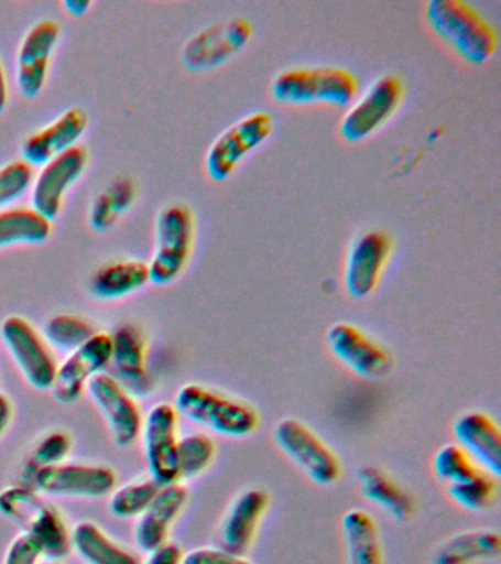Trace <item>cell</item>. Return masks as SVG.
Segmentation results:
<instances>
[{
	"mask_svg": "<svg viewBox=\"0 0 501 564\" xmlns=\"http://www.w3.org/2000/svg\"><path fill=\"white\" fill-rule=\"evenodd\" d=\"M429 29L460 59L470 65L487 64L499 47L494 25L464 0H431L425 4Z\"/></svg>",
	"mask_w": 501,
	"mask_h": 564,
	"instance_id": "6da1fadb",
	"label": "cell"
},
{
	"mask_svg": "<svg viewBox=\"0 0 501 564\" xmlns=\"http://www.w3.org/2000/svg\"><path fill=\"white\" fill-rule=\"evenodd\" d=\"M0 514L29 536L47 562H59L72 553V531L64 516L29 485H12L0 491Z\"/></svg>",
	"mask_w": 501,
	"mask_h": 564,
	"instance_id": "7a4b0ae2",
	"label": "cell"
},
{
	"mask_svg": "<svg viewBox=\"0 0 501 564\" xmlns=\"http://www.w3.org/2000/svg\"><path fill=\"white\" fill-rule=\"evenodd\" d=\"M359 79L342 66H294L271 83V95L284 105H329L342 108L356 99Z\"/></svg>",
	"mask_w": 501,
	"mask_h": 564,
	"instance_id": "3957f363",
	"label": "cell"
},
{
	"mask_svg": "<svg viewBox=\"0 0 501 564\" xmlns=\"http://www.w3.org/2000/svg\"><path fill=\"white\" fill-rule=\"evenodd\" d=\"M174 408L179 416L228 438H244L259 426V414L252 405L200 383L179 388Z\"/></svg>",
	"mask_w": 501,
	"mask_h": 564,
	"instance_id": "277c9868",
	"label": "cell"
},
{
	"mask_svg": "<svg viewBox=\"0 0 501 564\" xmlns=\"http://www.w3.org/2000/svg\"><path fill=\"white\" fill-rule=\"evenodd\" d=\"M155 251L149 262L151 282L168 285L182 276L190 262L196 240V216L184 203L162 207L155 225Z\"/></svg>",
	"mask_w": 501,
	"mask_h": 564,
	"instance_id": "5b68a950",
	"label": "cell"
},
{
	"mask_svg": "<svg viewBox=\"0 0 501 564\" xmlns=\"http://www.w3.org/2000/svg\"><path fill=\"white\" fill-rule=\"evenodd\" d=\"M274 132V117L266 110L246 115L214 140L206 153V172L215 183L230 178L241 162Z\"/></svg>",
	"mask_w": 501,
	"mask_h": 564,
	"instance_id": "8992f818",
	"label": "cell"
},
{
	"mask_svg": "<svg viewBox=\"0 0 501 564\" xmlns=\"http://www.w3.org/2000/svg\"><path fill=\"white\" fill-rule=\"evenodd\" d=\"M403 97L404 83L397 75L386 74L377 78L342 115L338 126L341 139L360 143L375 134L397 112Z\"/></svg>",
	"mask_w": 501,
	"mask_h": 564,
	"instance_id": "52a82bcc",
	"label": "cell"
},
{
	"mask_svg": "<svg viewBox=\"0 0 501 564\" xmlns=\"http://www.w3.org/2000/svg\"><path fill=\"white\" fill-rule=\"evenodd\" d=\"M0 335L25 381L36 390H52L58 361L43 335L21 316L7 317Z\"/></svg>",
	"mask_w": 501,
	"mask_h": 564,
	"instance_id": "ba28073f",
	"label": "cell"
},
{
	"mask_svg": "<svg viewBox=\"0 0 501 564\" xmlns=\"http://www.w3.org/2000/svg\"><path fill=\"white\" fill-rule=\"evenodd\" d=\"M275 444L315 484L328 487L340 478L336 453L297 419H283L274 430Z\"/></svg>",
	"mask_w": 501,
	"mask_h": 564,
	"instance_id": "9c48e42d",
	"label": "cell"
},
{
	"mask_svg": "<svg viewBox=\"0 0 501 564\" xmlns=\"http://www.w3.org/2000/svg\"><path fill=\"white\" fill-rule=\"evenodd\" d=\"M179 414L174 404L157 403L143 417L142 436L149 474L160 485L179 482L177 467Z\"/></svg>",
	"mask_w": 501,
	"mask_h": 564,
	"instance_id": "30bf717a",
	"label": "cell"
},
{
	"mask_svg": "<svg viewBox=\"0 0 501 564\" xmlns=\"http://www.w3.org/2000/svg\"><path fill=\"white\" fill-rule=\"evenodd\" d=\"M393 249V237L384 229H368L351 241L342 275L351 299H367L377 290Z\"/></svg>",
	"mask_w": 501,
	"mask_h": 564,
	"instance_id": "8fae6325",
	"label": "cell"
},
{
	"mask_svg": "<svg viewBox=\"0 0 501 564\" xmlns=\"http://www.w3.org/2000/svg\"><path fill=\"white\" fill-rule=\"evenodd\" d=\"M25 485L45 496L100 498L116 489L117 475L108 466L64 462L34 471Z\"/></svg>",
	"mask_w": 501,
	"mask_h": 564,
	"instance_id": "7c38bea8",
	"label": "cell"
},
{
	"mask_svg": "<svg viewBox=\"0 0 501 564\" xmlns=\"http://www.w3.org/2000/svg\"><path fill=\"white\" fill-rule=\"evenodd\" d=\"M252 35V22L243 17L206 26L184 46L183 64L196 73L218 68L243 51Z\"/></svg>",
	"mask_w": 501,
	"mask_h": 564,
	"instance_id": "4fadbf2b",
	"label": "cell"
},
{
	"mask_svg": "<svg viewBox=\"0 0 501 564\" xmlns=\"http://www.w3.org/2000/svg\"><path fill=\"white\" fill-rule=\"evenodd\" d=\"M327 346L340 364L360 378L382 379L393 369L390 352L349 322H337L327 330Z\"/></svg>",
	"mask_w": 501,
	"mask_h": 564,
	"instance_id": "5bb4252c",
	"label": "cell"
},
{
	"mask_svg": "<svg viewBox=\"0 0 501 564\" xmlns=\"http://www.w3.org/2000/svg\"><path fill=\"white\" fill-rule=\"evenodd\" d=\"M89 153L85 145L77 144L59 156L51 159L34 175L32 185V207L39 214L54 220L63 210L69 188L85 174Z\"/></svg>",
	"mask_w": 501,
	"mask_h": 564,
	"instance_id": "9a60e30c",
	"label": "cell"
},
{
	"mask_svg": "<svg viewBox=\"0 0 501 564\" xmlns=\"http://www.w3.org/2000/svg\"><path fill=\"white\" fill-rule=\"evenodd\" d=\"M86 391L107 421L118 447L133 445L140 438L143 423L142 412L134 397L108 372L91 378Z\"/></svg>",
	"mask_w": 501,
	"mask_h": 564,
	"instance_id": "2e32d148",
	"label": "cell"
},
{
	"mask_svg": "<svg viewBox=\"0 0 501 564\" xmlns=\"http://www.w3.org/2000/svg\"><path fill=\"white\" fill-rule=\"evenodd\" d=\"M112 355V337L108 333H96L89 341L69 352L58 365L54 387L59 403L72 404L85 394L87 383L98 373L107 372Z\"/></svg>",
	"mask_w": 501,
	"mask_h": 564,
	"instance_id": "e0dca14e",
	"label": "cell"
},
{
	"mask_svg": "<svg viewBox=\"0 0 501 564\" xmlns=\"http://www.w3.org/2000/svg\"><path fill=\"white\" fill-rule=\"evenodd\" d=\"M59 39L61 26L54 20L39 21L24 35L17 55V86L24 97L33 99L45 88Z\"/></svg>",
	"mask_w": 501,
	"mask_h": 564,
	"instance_id": "ac0fdd59",
	"label": "cell"
},
{
	"mask_svg": "<svg viewBox=\"0 0 501 564\" xmlns=\"http://www.w3.org/2000/svg\"><path fill=\"white\" fill-rule=\"evenodd\" d=\"M112 355L109 361L113 378L134 397H146L155 390L148 369V344L134 324H122L111 334Z\"/></svg>",
	"mask_w": 501,
	"mask_h": 564,
	"instance_id": "d6986e66",
	"label": "cell"
},
{
	"mask_svg": "<svg viewBox=\"0 0 501 564\" xmlns=\"http://www.w3.org/2000/svg\"><path fill=\"white\" fill-rule=\"evenodd\" d=\"M89 128V115L81 108H69L55 121L30 134L21 148L30 165L42 166L78 144Z\"/></svg>",
	"mask_w": 501,
	"mask_h": 564,
	"instance_id": "ffe728a7",
	"label": "cell"
},
{
	"mask_svg": "<svg viewBox=\"0 0 501 564\" xmlns=\"http://www.w3.org/2000/svg\"><path fill=\"white\" fill-rule=\"evenodd\" d=\"M188 491L183 484L162 485L152 505L139 516L134 527V542L140 551L151 554L170 542L171 527L183 513Z\"/></svg>",
	"mask_w": 501,
	"mask_h": 564,
	"instance_id": "44dd1931",
	"label": "cell"
},
{
	"mask_svg": "<svg viewBox=\"0 0 501 564\" xmlns=\"http://www.w3.org/2000/svg\"><path fill=\"white\" fill-rule=\"evenodd\" d=\"M270 507V494L259 488L246 489L228 507L219 527L221 549L246 555L257 538L259 523Z\"/></svg>",
	"mask_w": 501,
	"mask_h": 564,
	"instance_id": "7402d4cb",
	"label": "cell"
},
{
	"mask_svg": "<svg viewBox=\"0 0 501 564\" xmlns=\"http://www.w3.org/2000/svg\"><path fill=\"white\" fill-rule=\"evenodd\" d=\"M456 444L479 469L492 478L501 475V432L494 419L483 412H466L453 425Z\"/></svg>",
	"mask_w": 501,
	"mask_h": 564,
	"instance_id": "603a6c76",
	"label": "cell"
},
{
	"mask_svg": "<svg viewBox=\"0 0 501 564\" xmlns=\"http://www.w3.org/2000/svg\"><path fill=\"white\" fill-rule=\"evenodd\" d=\"M151 282L149 264L139 259L112 260L96 269L89 289L98 300H117L142 290Z\"/></svg>",
	"mask_w": 501,
	"mask_h": 564,
	"instance_id": "cb8c5ba5",
	"label": "cell"
},
{
	"mask_svg": "<svg viewBox=\"0 0 501 564\" xmlns=\"http://www.w3.org/2000/svg\"><path fill=\"white\" fill-rule=\"evenodd\" d=\"M72 549L87 564H143L139 554L118 544L90 520L73 528Z\"/></svg>",
	"mask_w": 501,
	"mask_h": 564,
	"instance_id": "d4e9b609",
	"label": "cell"
},
{
	"mask_svg": "<svg viewBox=\"0 0 501 564\" xmlns=\"http://www.w3.org/2000/svg\"><path fill=\"white\" fill-rule=\"evenodd\" d=\"M358 479L363 497L373 505L381 507L394 519L412 518L415 500L386 471L373 466L362 467L358 471Z\"/></svg>",
	"mask_w": 501,
	"mask_h": 564,
	"instance_id": "484cf974",
	"label": "cell"
},
{
	"mask_svg": "<svg viewBox=\"0 0 501 564\" xmlns=\"http://www.w3.org/2000/svg\"><path fill=\"white\" fill-rule=\"evenodd\" d=\"M347 564H382L380 533L368 511L351 509L342 516Z\"/></svg>",
	"mask_w": 501,
	"mask_h": 564,
	"instance_id": "4316f807",
	"label": "cell"
},
{
	"mask_svg": "<svg viewBox=\"0 0 501 564\" xmlns=\"http://www.w3.org/2000/svg\"><path fill=\"white\" fill-rule=\"evenodd\" d=\"M501 540L499 533L468 531L457 533L444 542L433 557V564H475L499 557Z\"/></svg>",
	"mask_w": 501,
	"mask_h": 564,
	"instance_id": "83f0119b",
	"label": "cell"
},
{
	"mask_svg": "<svg viewBox=\"0 0 501 564\" xmlns=\"http://www.w3.org/2000/svg\"><path fill=\"white\" fill-rule=\"evenodd\" d=\"M52 234V220L32 206L0 210V249L14 245H41Z\"/></svg>",
	"mask_w": 501,
	"mask_h": 564,
	"instance_id": "f1b7e54d",
	"label": "cell"
},
{
	"mask_svg": "<svg viewBox=\"0 0 501 564\" xmlns=\"http://www.w3.org/2000/svg\"><path fill=\"white\" fill-rule=\"evenodd\" d=\"M98 333L86 317L76 315H56L45 322L42 335L51 348L72 352L89 341Z\"/></svg>",
	"mask_w": 501,
	"mask_h": 564,
	"instance_id": "f546056e",
	"label": "cell"
},
{
	"mask_svg": "<svg viewBox=\"0 0 501 564\" xmlns=\"http://www.w3.org/2000/svg\"><path fill=\"white\" fill-rule=\"evenodd\" d=\"M217 456V444L204 432L179 436L177 452L178 478L193 479L209 469Z\"/></svg>",
	"mask_w": 501,
	"mask_h": 564,
	"instance_id": "4dcf8cb0",
	"label": "cell"
},
{
	"mask_svg": "<svg viewBox=\"0 0 501 564\" xmlns=\"http://www.w3.org/2000/svg\"><path fill=\"white\" fill-rule=\"evenodd\" d=\"M162 485L155 479L134 480L113 489L109 496V510L120 519L139 518L160 492Z\"/></svg>",
	"mask_w": 501,
	"mask_h": 564,
	"instance_id": "1f68e13d",
	"label": "cell"
},
{
	"mask_svg": "<svg viewBox=\"0 0 501 564\" xmlns=\"http://www.w3.org/2000/svg\"><path fill=\"white\" fill-rule=\"evenodd\" d=\"M453 500L460 507L470 511L487 510L494 501L497 487L494 479L487 471L479 470L464 482L447 487Z\"/></svg>",
	"mask_w": 501,
	"mask_h": 564,
	"instance_id": "d6a6232c",
	"label": "cell"
},
{
	"mask_svg": "<svg viewBox=\"0 0 501 564\" xmlns=\"http://www.w3.org/2000/svg\"><path fill=\"white\" fill-rule=\"evenodd\" d=\"M73 440L72 436L64 431H52L50 434L43 436L39 441L36 447L30 454L28 465H25L24 480L32 478L34 471L42 469V467H50L61 465L67 460L69 453H72Z\"/></svg>",
	"mask_w": 501,
	"mask_h": 564,
	"instance_id": "836d02e7",
	"label": "cell"
},
{
	"mask_svg": "<svg viewBox=\"0 0 501 564\" xmlns=\"http://www.w3.org/2000/svg\"><path fill=\"white\" fill-rule=\"evenodd\" d=\"M481 470L457 444L443 445L434 457V471L447 487L464 482Z\"/></svg>",
	"mask_w": 501,
	"mask_h": 564,
	"instance_id": "e575fe53",
	"label": "cell"
},
{
	"mask_svg": "<svg viewBox=\"0 0 501 564\" xmlns=\"http://www.w3.org/2000/svg\"><path fill=\"white\" fill-rule=\"evenodd\" d=\"M34 175L36 167L24 159H17L0 166V210L11 207L32 189Z\"/></svg>",
	"mask_w": 501,
	"mask_h": 564,
	"instance_id": "d590c367",
	"label": "cell"
},
{
	"mask_svg": "<svg viewBox=\"0 0 501 564\" xmlns=\"http://www.w3.org/2000/svg\"><path fill=\"white\" fill-rule=\"evenodd\" d=\"M183 564H252L244 555L228 553L224 549L204 546L184 554Z\"/></svg>",
	"mask_w": 501,
	"mask_h": 564,
	"instance_id": "8d00e7d4",
	"label": "cell"
},
{
	"mask_svg": "<svg viewBox=\"0 0 501 564\" xmlns=\"http://www.w3.org/2000/svg\"><path fill=\"white\" fill-rule=\"evenodd\" d=\"M105 194L112 202L113 207L118 210V214H124L129 210L135 200V184L133 180L127 178V176H117L116 180L111 181V184L104 189Z\"/></svg>",
	"mask_w": 501,
	"mask_h": 564,
	"instance_id": "74e56055",
	"label": "cell"
},
{
	"mask_svg": "<svg viewBox=\"0 0 501 564\" xmlns=\"http://www.w3.org/2000/svg\"><path fill=\"white\" fill-rule=\"evenodd\" d=\"M42 553L29 536L20 535L12 541L3 564H41Z\"/></svg>",
	"mask_w": 501,
	"mask_h": 564,
	"instance_id": "f35d334b",
	"label": "cell"
},
{
	"mask_svg": "<svg viewBox=\"0 0 501 564\" xmlns=\"http://www.w3.org/2000/svg\"><path fill=\"white\" fill-rule=\"evenodd\" d=\"M118 218H120V214H118L107 194L105 192L99 193L90 206L89 220L91 227L105 231V229L111 228Z\"/></svg>",
	"mask_w": 501,
	"mask_h": 564,
	"instance_id": "ab89813d",
	"label": "cell"
},
{
	"mask_svg": "<svg viewBox=\"0 0 501 564\" xmlns=\"http://www.w3.org/2000/svg\"><path fill=\"white\" fill-rule=\"evenodd\" d=\"M12 416H14V408H12L10 397L0 392V436L6 434Z\"/></svg>",
	"mask_w": 501,
	"mask_h": 564,
	"instance_id": "60d3db41",
	"label": "cell"
},
{
	"mask_svg": "<svg viewBox=\"0 0 501 564\" xmlns=\"http://www.w3.org/2000/svg\"><path fill=\"white\" fill-rule=\"evenodd\" d=\"M8 101H10V86H8V77L6 66L0 59V113L7 109Z\"/></svg>",
	"mask_w": 501,
	"mask_h": 564,
	"instance_id": "b9f144b4",
	"label": "cell"
},
{
	"mask_svg": "<svg viewBox=\"0 0 501 564\" xmlns=\"http://www.w3.org/2000/svg\"><path fill=\"white\" fill-rule=\"evenodd\" d=\"M90 7L89 0H68V2H65V8L74 15H83V13L89 11Z\"/></svg>",
	"mask_w": 501,
	"mask_h": 564,
	"instance_id": "7bdbcfd3",
	"label": "cell"
},
{
	"mask_svg": "<svg viewBox=\"0 0 501 564\" xmlns=\"http://www.w3.org/2000/svg\"><path fill=\"white\" fill-rule=\"evenodd\" d=\"M41 564H56L55 562H45V563H41Z\"/></svg>",
	"mask_w": 501,
	"mask_h": 564,
	"instance_id": "ee69618b",
	"label": "cell"
}]
</instances>
